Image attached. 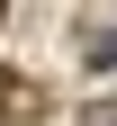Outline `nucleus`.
<instances>
[{
	"label": "nucleus",
	"instance_id": "obj_1",
	"mask_svg": "<svg viewBox=\"0 0 117 126\" xmlns=\"http://www.w3.org/2000/svg\"><path fill=\"white\" fill-rule=\"evenodd\" d=\"M90 63H99V72H117V27H99V36H90Z\"/></svg>",
	"mask_w": 117,
	"mask_h": 126
}]
</instances>
